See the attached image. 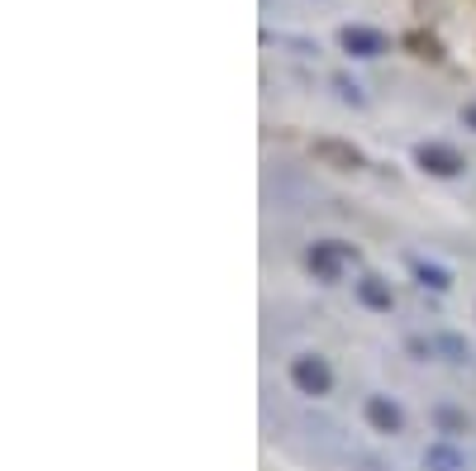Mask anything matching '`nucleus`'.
<instances>
[{"label":"nucleus","instance_id":"4","mask_svg":"<svg viewBox=\"0 0 476 471\" xmlns=\"http://www.w3.org/2000/svg\"><path fill=\"white\" fill-rule=\"evenodd\" d=\"M339 48L353 53V58H382V53H390V38L382 29H367V24H343Z\"/></svg>","mask_w":476,"mask_h":471},{"label":"nucleus","instance_id":"13","mask_svg":"<svg viewBox=\"0 0 476 471\" xmlns=\"http://www.w3.org/2000/svg\"><path fill=\"white\" fill-rule=\"evenodd\" d=\"M333 86H339V95H343V101L348 105H367V95H362V86H357V81H348V77H333Z\"/></svg>","mask_w":476,"mask_h":471},{"label":"nucleus","instance_id":"7","mask_svg":"<svg viewBox=\"0 0 476 471\" xmlns=\"http://www.w3.org/2000/svg\"><path fill=\"white\" fill-rule=\"evenodd\" d=\"M357 300L367 305V310H376V314H390L396 310V290H390V281H382V276H357Z\"/></svg>","mask_w":476,"mask_h":471},{"label":"nucleus","instance_id":"10","mask_svg":"<svg viewBox=\"0 0 476 471\" xmlns=\"http://www.w3.org/2000/svg\"><path fill=\"white\" fill-rule=\"evenodd\" d=\"M400 44L410 48V58H419V62H443V44H439V34H429V29H410Z\"/></svg>","mask_w":476,"mask_h":471},{"label":"nucleus","instance_id":"1","mask_svg":"<svg viewBox=\"0 0 476 471\" xmlns=\"http://www.w3.org/2000/svg\"><path fill=\"white\" fill-rule=\"evenodd\" d=\"M414 167L429 172V176H462L467 172V158L453 148V143H439V138H424V143H414Z\"/></svg>","mask_w":476,"mask_h":471},{"label":"nucleus","instance_id":"3","mask_svg":"<svg viewBox=\"0 0 476 471\" xmlns=\"http://www.w3.org/2000/svg\"><path fill=\"white\" fill-rule=\"evenodd\" d=\"M310 152H315L319 167H333V172H362V167H367L362 148L357 143H343V138H315Z\"/></svg>","mask_w":476,"mask_h":471},{"label":"nucleus","instance_id":"12","mask_svg":"<svg viewBox=\"0 0 476 471\" xmlns=\"http://www.w3.org/2000/svg\"><path fill=\"white\" fill-rule=\"evenodd\" d=\"M439 353H447L453 362H467V357H472V348H467L457 334H443V338H439Z\"/></svg>","mask_w":476,"mask_h":471},{"label":"nucleus","instance_id":"14","mask_svg":"<svg viewBox=\"0 0 476 471\" xmlns=\"http://www.w3.org/2000/svg\"><path fill=\"white\" fill-rule=\"evenodd\" d=\"M462 124H467V129H476V101L462 105Z\"/></svg>","mask_w":476,"mask_h":471},{"label":"nucleus","instance_id":"11","mask_svg":"<svg viewBox=\"0 0 476 471\" xmlns=\"http://www.w3.org/2000/svg\"><path fill=\"white\" fill-rule=\"evenodd\" d=\"M410 267H414V276H419V286H424V290H439V296H443V290L453 286V276H447L443 267H433V262H424V257H414Z\"/></svg>","mask_w":476,"mask_h":471},{"label":"nucleus","instance_id":"9","mask_svg":"<svg viewBox=\"0 0 476 471\" xmlns=\"http://www.w3.org/2000/svg\"><path fill=\"white\" fill-rule=\"evenodd\" d=\"M424 471H467V457L443 438V443H433V448H424Z\"/></svg>","mask_w":476,"mask_h":471},{"label":"nucleus","instance_id":"6","mask_svg":"<svg viewBox=\"0 0 476 471\" xmlns=\"http://www.w3.org/2000/svg\"><path fill=\"white\" fill-rule=\"evenodd\" d=\"M362 414H367L372 434H386V438L405 434V410H400L390 395H367V405H362Z\"/></svg>","mask_w":476,"mask_h":471},{"label":"nucleus","instance_id":"2","mask_svg":"<svg viewBox=\"0 0 476 471\" xmlns=\"http://www.w3.org/2000/svg\"><path fill=\"white\" fill-rule=\"evenodd\" d=\"M291 386H296L300 395L319 400V395L333 391V367L319 353H300V357H291Z\"/></svg>","mask_w":476,"mask_h":471},{"label":"nucleus","instance_id":"5","mask_svg":"<svg viewBox=\"0 0 476 471\" xmlns=\"http://www.w3.org/2000/svg\"><path fill=\"white\" fill-rule=\"evenodd\" d=\"M348 257H357V253H353V248H343L339 239H329V243H315L310 253H305V267H310L319 281H339V272H343Z\"/></svg>","mask_w":476,"mask_h":471},{"label":"nucleus","instance_id":"8","mask_svg":"<svg viewBox=\"0 0 476 471\" xmlns=\"http://www.w3.org/2000/svg\"><path fill=\"white\" fill-rule=\"evenodd\" d=\"M433 428L453 443V438H462V434H472V414L467 410H457V405H433Z\"/></svg>","mask_w":476,"mask_h":471}]
</instances>
